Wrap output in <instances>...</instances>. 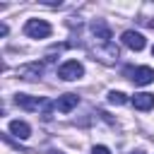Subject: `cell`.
Returning <instances> with one entry per match:
<instances>
[{
    "mask_svg": "<svg viewBox=\"0 0 154 154\" xmlns=\"http://www.w3.org/2000/svg\"><path fill=\"white\" fill-rule=\"evenodd\" d=\"M125 75H128V79H132L137 87H144V84L154 82V70H152V67H147V65L128 67V70H125Z\"/></svg>",
    "mask_w": 154,
    "mask_h": 154,
    "instance_id": "4",
    "label": "cell"
},
{
    "mask_svg": "<svg viewBox=\"0 0 154 154\" xmlns=\"http://www.w3.org/2000/svg\"><path fill=\"white\" fill-rule=\"evenodd\" d=\"M128 101V96L123 94V91H108V103H113V106H123Z\"/></svg>",
    "mask_w": 154,
    "mask_h": 154,
    "instance_id": "12",
    "label": "cell"
},
{
    "mask_svg": "<svg viewBox=\"0 0 154 154\" xmlns=\"http://www.w3.org/2000/svg\"><path fill=\"white\" fill-rule=\"evenodd\" d=\"M10 132L17 135L19 140H26V137L31 135V128H29V123H24V120H10Z\"/></svg>",
    "mask_w": 154,
    "mask_h": 154,
    "instance_id": "10",
    "label": "cell"
},
{
    "mask_svg": "<svg viewBox=\"0 0 154 154\" xmlns=\"http://www.w3.org/2000/svg\"><path fill=\"white\" fill-rule=\"evenodd\" d=\"M51 31H53L51 24L43 22V19H29V22L24 24V34H26L29 38H48Z\"/></svg>",
    "mask_w": 154,
    "mask_h": 154,
    "instance_id": "2",
    "label": "cell"
},
{
    "mask_svg": "<svg viewBox=\"0 0 154 154\" xmlns=\"http://www.w3.org/2000/svg\"><path fill=\"white\" fill-rule=\"evenodd\" d=\"M41 72H43L41 63H29V65H22V67L17 70V75H19L22 79H38Z\"/></svg>",
    "mask_w": 154,
    "mask_h": 154,
    "instance_id": "8",
    "label": "cell"
},
{
    "mask_svg": "<svg viewBox=\"0 0 154 154\" xmlns=\"http://www.w3.org/2000/svg\"><path fill=\"white\" fill-rule=\"evenodd\" d=\"M130 154H142V152H130Z\"/></svg>",
    "mask_w": 154,
    "mask_h": 154,
    "instance_id": "14",
    "label": "cell"
},
{
    "mask_svg": "<svg viewBox=\"0 0 154 154\" xmlns=\"http://www.w3.org/2000/svg\"><path fill=\"white\" fill-rule=\"evenodd\" d=\"M120 41L130 48V51H142L144 46H147V41H144V36L140 34V31H132V29H128V31H123V36H120Z\"/></svg>",
    "mask_w": 154,
    "mask_h": 154,
    "instance_id": "5",
    "label": "cell"
},
{
    "mask_svg": "<svg viewBox=\"0 0 154 154\" xmlns=\"http://www.w3.org/2000/svg\"><path fill=\"white\" fill-rule=\"evenodd\" d=\"M84 75V65L79 60H67L58 67V77L65 79V82H72V79H79Z\"/></svg>",
    "mask_w": 154,
    "mask_h": 154,
    "instance_id": "3",
    "label": "cell"
},
{
    "mask_svg": "<svg viewBox=\"0 0 154 154\" xmlns=\"http://www.w3.org/2000/svg\"><path fill=\"white\" fill-rule=\"evenodd\" d=\"M91 34L96 38H101V43H111V29L101 22V19H94L91 22Z\"/></svg>",
    "mask_w": 154,
    "mask_h": 154,
    "instance_id": "9",
    "label": "cell"
},
{
    "mask_svg": "<svg viewBox=\"0 0 154 154\" xmlns=\"http://www.w3.org/2000/svg\"><path fill=\"white\" fill-rule=\"evenodd\" d=\"M14 103L24 111H43V118H51L48 116V108H51V101L48 99H38V96H29V94H17L14 96Z\"/></svg>",
    "mask_w": 154,
    "mask_h": 154,
    "instance_id": "1",
    "label": "cell"
},
{
    "mask_svg": "<svg viewBox=\"0 0 154 154\" xmlns=\"http://www.w3.org/2000/svg\"><path fill=\"white\" fill-rule=\"evenodd\" d=\"M77 103H79V96L77 94H63V96H58V101L53 103V108H58L60 113H70Z\"/></svg>",
    "mask_w": 154,
    "mask_h": 154,
    "instance_id": "6",
    "label": "cell"
},
{
    "mask_svg": "<svg viewBox=\"0 0 154 154\" xmlns=\"http://www.w3.org/2000/svg\"><path fill=\"white\" fill-rule=\"evenodd\" d=\"M152 55H154V46H152Z\"/></svg>",
    "mask_w": 154,
    "mask_h": 154,
    "instance_id": "15",
    "label": "cell"
},
{
    "mask_svg": "<svg viewBox=\"0 0 154 154\" xmlns=\"http://www.w3.org/2000/svg\"><path fill=\"white\" fill-rule=\"evenodd\" d=\"M91 154H111V149H108V147H103V144H94Z\"/></svg>",
    "mask_w": 154,
    "mask_h": 154,
    "instance_id": "13",
    "label": "cell"
},
{
    "mask_svg": "<svg viewBox=\"0 0 154 154\" xmlns=\"http://www.w3.org/2000/svg\"><path fill=\"white\" fill-rule=\"evenodd\" d=\"M130 101H132V106H135L137 111H149V108H154V94H149V91H140V94H135Z\"/></svg>",
    "mask_w": 154,
    "mask_h": 154,
    "instance_id": "7",
    "label": "cell"
},
{
    "mask_svg": "<svg viewBox=\"0 0 154 154\" xmlns=\"http://www.w3.org/2000/svg\"><path fill=\"white\" fill-rule=\"evenodd\" d=\"M101 63H113V58H118V48L113 43H106V51H96Z\"/></svg>",
    "mask_w": 154,
    "mask_h": 154,
    "instance_id": "11",
    "label": "cell"
}]
</instances>
